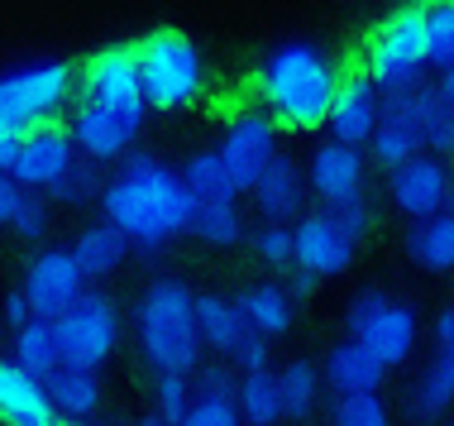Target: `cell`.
I'll return each mask as SVG.
<instances>
[{"label": "cell", "instance_id": "obj_1", "mask_svg": "<svg viewBox=\"0 0 454 426\" xmlns=\"http://www.w3.org/2000/svg\"><path fill=\"white\" fill-rule=\"evenodd\" d=\"M101 211L139 254H163L177 235L192 230L196 201L177 168L134 149L129 158H120L115 178H106Z\"/></svg>", "mask_w": 454, "mask_h": 426}, {"label": "cell", "instance_id": "obj_2", "mask_svg": "<svg viewBox=\"0 0 454 426\" xmlns=\"http://www.w3.org/2000/svg\"><path fill=\"white\" fill-rule=\"evenodd\" d=\"M340 91V67L316 43H282L259 67V101L278 130H325Z\"/></svg>", "mask_w": 454, "mask_h": 426}, {"label": "cell", "instance_id": "obj_3", "mask_svg": "<svg viewBox=\"0 0 454 426\" xmlns=\"http://www.w3.org/2000/svg\"><path fill=\"white\" fill-rule=\"evenodd\" d=\"M134 345L153 374H192L206 364L196 331V292L182 278H153L134 302Z\"/></svg>", "mask_w": 454, "mask_h": 426}, {"label": "cell", "instance_id": "obj_4", "mask_svg": "<svg viewBox=\"0 0 454 426\" xmlns=\"http://www.w3.org/2000/svg\"><path fill=\"white\" fill-rule=\"evenodd\" d=\"M134 67H139V87L149 111L173 115L201 96L206 87V63L201 48H196L182 29H153L149 39L134 43Z\"/></svg>", "mask_w": 454, "mask_h": 426}, {"label": "cell", "instance_id": "obj_5", "mask_svg": "<svg viewBox=\"0 0 454 426\" xmlns=\"http://www.w3.org/2000/svg\"><path fill=\"white\" fill-rule=\"evenodd\" d=\"M426 67H431V43H426V0H407L373 29L368 39V58L364 72L378 91H402L426 82Z\"/></svg>", "mask_w": 454, "mask_h": 426}, {"label": "cell", "instance_id": "obj_6", "mask_svg": "<svg viewBox=\"0 0 454 426\" xmlns=\"http://www.w3.org/2000/svg\"><path fill=\"white\" fill-rule=\"evenodd\" d=\"M77 96V67L53 58V63H29L0 77V130H34L58 120V111Z\"/></svg>", "mask_w": 454, "mask_h": 426}, {"label": "cell", "instance_id": "obj_7", "mask_svg": "<svg viewBox=\"0 0 454 426\" xmlns=\"http://www.w3.org/2000/svg\"><path fill=\"white\" fill-rule=\"evenodd\" d=\"M58 331V350H63V364L72 369H91L101 374L110 359H115L120 340H125V316H120L115 297L110 292H87L77 307H67L53 321Z\"/></svg>", "mask_w": 454, "mask_h": 426}, {"label": "cell", "instance_id": "obj_8", "mask_svg": "<svg viewBox=\"0 0 454 426\" xmlns=\"http://www.w3.org/2000/svg\"><path fill=\"white\" fill-rule=\"evenodd\" d=\"M20 292L29 297V312L39 316V321H58L67 307H77V302L87 297L91 283H87V273H82V264L72 259L67 245H39L34 259L24 264Z\"/></svg>", "mask_w": 454, "mask_h": 426}, {"label": "cell", "instance_id": "obj_9", "mask_svg": "<svg viewBox=\"0 0 454 426\" xmlns=\"http://www.w3.org/2000/svg\"><path fill=\"white\" fill-rule=\"evenodd\" d=\"M77 96L101 101V106H110V111L149 120V101H144L139 67H134V48H125V43L96 48L87 63L77 67Z\"/></svg>", "mask_w": 454, "mask_h": 426}, {"label": "cell", "instance_id": "obj_10", "mask_svg": "<svg viewBox=\"0 0 454 426\" xmlns=\"http://www.w3.org/2000/svg\"><path fill=\"white\" fill-rule=\"evenodd\" d=\"M67 130H72V144H77L82 158H91V163H120V158L134 154V139L144 135V120L110 111V106L87 101V96H72Z\"/></svg>", "mask_w": 454, "mask_h": 426}, {"label": "cell", "instance_id": "obj_11", "mask_svg": "<svg viewBox=\"0 0 454 426\" xmlns=\"http://www.w3.org/2000/svg\"><path fill=\"white\" fill-rule=\"evenodd\" d=\"M383 120H397L407 125L416 139H421L426 154L435 158H454V111L445 106L435 82H416V87H402V91H387L383 96Z\"/></svg>", "mask_w": 454, "mask_h": 426}, {"label": "cell", "instance_id": "obj_12", "mask_svg": "<svg viewBox=\"0 0 454 426\" xmlns=\"http://www.w3.org/2000/svg\"><path fill=\"white\" fill-rule=\"evenodd\" d=\"M215 154L225 158L230 178H235L239 197L244 192H254V182H259L268 173V163L282 154L278 149V125L268 111H239L235 120L225 125V135H220Z\"/></svg>", "mask_w": 454, "mask_h": 426}, {"label": "cell", "instance_id": "obj_13", "mask_svg": "<svg viewBox=\"0 0 454 426\" xmlns=\"http://www.w3.org/2000/svg\"><path fill=\"white\" fill-rule=\"evenodd\" d=\"M450 192H454V173H450L445 158H435V154H416L411 163H402L397 173H387V201L397 206L411 225L450 211Z\"/></svg>", "mask_w": 454, "mask_h": 426}, {"label": "cell", "instance_id": "obj_14", "mask_svg": "<svg viewBox=\"0 0 454 426\" xmlns=\"http://www.w3.org/2000/svg\"><path fill=\"white\" fill-rule=\"evenodd\" d=\"M77 158L82 154H77V144H72V130L58 125V120H48V125H34L29 135L20 139L10 178H15L24 192H53Z\"/></svg>", "mask_w": 454, "mask_h": 426}, {"label": "cell", "instance_id": "obj_15", "mask_svg": "<svg viewBox=\"0 0 454 426\" xmlns=\"http://www.w3.org/2000/svg\"><path fill=\"white\" fill-rule=\"evenodd\" d=\"M354 340L373 355L383 369H407V364L416 359V345H421V316H416L411 302H397L387 297L383 307H378L368 321L354 331Z\"/></svg>", "mask_w": 454, "mask_h": 426}, {"label": "cell", "instance_id": "obj_16", "mask_svg": "<svg viewBox=\"0 0 454 426\" xmlns=\"http://www.w3.org/2000/svg\"><path fill=\"white\" fill-rule=\"evenodd\" d=\"M364 182H368V154L349 149V144H316L311 158H306V187L321 206H340L364 197Z\"/></svg>", "mask_w": 454, "mask_h": 426}, {"label": "cell", "instance_id": "obj_17", "mask_svg": "<svg viewBox=\"0 0 454 426\" xmlns=\"http://www.w3.org/2000/svg\"><path fill=\"white\" fill-rule=\"evenodd\" d=\"M292 245H297V264L292 269H306L316 273L325 283V278H340L354 269V254H359V245L340 230L335 221H330L325 211H306L297 225H292Z\"/></svg>", "mask_w": 454, "mask_h": 426}, {"label": "cell", "instance_id": "obj_18", "mask_svg": "<svg viewBox=\"0 0 454 426\" xmlns=\"http://www.w3.org/2000/svg\"><path fill=\"white\" fill-rule=\"evenodd\" d=\"M378 120H383V91L368 82V72H349L340 77V91H335V106H330V139L335 144H349V149H368Z\"/></svg>", "mask_w": 454, "mask_h": 426}, {"label": "cell", "instance_id": "obj_19", "mask_svg": "<svg viewBox=\"0 0 454 426\" xmlns=\"http://www.w3.org/2000/svg\"><path fill=\"white\" fill-rule=\"evenodd\" d=\"M249 197H254V211L263 216V225H297L306 216V197H311L306 168L292 154H278L273 163H268V173L254 182Z\"/></svg>", "mask_w": 454, "mask_h": 426}, {"label": "cell", "instance_id": "obj_20", "mask_svg": "<svg viewBox=\"0 0 454 426\" xmlns=\"http://www.w3.org/2000/svg\"><path fill=\"white\" fill-rule=\"evenodd\" d=\"M321 379H325V393L330 398H349V393H383L387 383V369L378 364L368 350L359 345L354 335L335 340L321 359Z\"/></svg>", "mask_w": 454, "mask_h": 426}, {"label": "cell", "instance_id": "obj_21", "mask_svg": "<svg viewBox=\"0 0 454 426\" xmlns=\"http://www.w3.org/2000/svg\"><path fill=\"white\" fill-rule=\"evenodd\" d=\"M53 422L58 417L43 379H34L10 355H0V426H53Z\"/></svg>", "mask_w": 454, "mask_h": 426}, {"label": "cell", "instance_id": "obj_22", "mask_svg": "<svg viewBox=\"0 0 454 426\" xmlns=\"http://www.w3.org/2000/svg\"><path fill=\"white\" fill-rule=\"evenodd\" d=\"M196 331H201L206 355H215V359H235L239 345L254 335L239 302L225 297V292H196Z\"/></svg>", "mask_w": 454, "mask_h": 426}, {"label": "cell", "instance_id": "obj_23", "mask_svg": "<svg viewBox=\"0 0 454 426\" xmlns=\"http://www.w3.org/2000/svg\"><path fill=\"white\" fill-rule=\"evenodd\" d=\"M454 407V350H431L407 388V417L411 422H445Z\"/></svg>", "mask_w": 454, "mask_h": 426}, {"label": "cell", "instance_id": "obj_24", "mask_svg": "<svg viewBox=\"0 0 454 426\" xmlns=\"http://www.w3.org/2000/svg\"><path fill=\"white\" fill-rule=\"evenodd\" d=\"M43 388H48V403H53V417L58 422H91L96 412H101V403H106L101 374L72 369V364H63V369L48 374Z\"/></svg>", "mask_w": 454, "mask_h": 426}, {"label": "cell", "instance_id": "obj_25", "mask_svg": "<svg viewBox=\"0 0 454 426\" xmlns=\"http://www.w3.org/2000/svg\"><path fill=\"white\" fill-rule=\"evenodd\" d=\"M72 259L82 264V273H87V283H101V278L110 273H120L125 269V259H129V240L120 235L110 221H91V225H82L77 230V240H72Z\"/></svg>", "mask_w": 454, "mask_h": 426}, {"label": "cell", "instance_id": "obj_26", "mask_svg": "<svg viewBox=\"0 0 454 426\" xmlns=\"http://www.w3.org/2000/svg\"><path fill=\"white\" fill-rule=\"evenodd\" d=\"M244 321H249L254 335L263 340H278L292 331V321H297V302H292V292L282 283H249L244 292H235Z\"/></svg>", "mask_w": 454, "mask_h": 426}, {"label": "cell", "instance_id": "obj_27", "mask_svg": "<svg viewBox=\"0 0 454 426\" xmlns=\"http://www.w3.org/2000/svg\"><path fill=\"white\" fill-rule=\"evenodd\" d=\"M402 245H407V259L421 273H454V211L416 221Z\"/></svg>", "mask_w": 454, "mask_h": 426}, {"label": "cell", "instance_id": "obj_28", "mask_svg": "<svg viewBox=\"0 0 454 426\" xmlns=\"http://www.w3.org/2000/svg\"><path fill=\"white\" fill-rule=\"evenodd\" d=\"M278 388H282V417H287V422L316 417V407L325 403L321 364H311V359H287V364H278Z\"/></svg>", "mask_w": 454, "mask_h": 426}, {"label": "cell", "instance_id": "obj_29", "mask_svg": "<svg viewBox=\"0 0 454 426\" xmlns=\"http://www.w3.org/2000/svg\"><path fill=\"white\" fill-rule=\"evenodd\" d=\"M192 240H201L206 249H235L244 240V211H239V197L230 201H196L192 211Z\"/></svg>", "mask_w": 454, "mask_h": 426}, {"label": "cell", "instance_id": "obj_30", "mask_svg": "<svg viewBox=\"0 0 454 426\" xmlns=\"http://www.w3.org/2000/svg\"><path fill=\"white\" fill-rule=\"evenodd\" d=\"M10 359H15L20 369H29L34 379H48L53 369H63V350H58L53 321H39V316H34L29 326H20L15 345H10Z\"/></svg>", "mask_w": 454, "mask_h": 426}, {"label": "cell", "instance_id": "obj_31", "mask_svg": "<svg viewBox=\"0 0 454 426\" xmlns=\"http://www.w3.org/2000/svg\"><path fill=\"white\" fill-rule=\"evenodd\" d=\"M177 173H182V182H187L192 201H230V197H239L235 178H230L225 158H220L215 149H196Z\"/></svg>", "mask_w": 454, "mask_h": 426}, {"label": "cell", "instance_id": "obj_32", "mask_svg": "<svg viewBox=\"0 0 454 426\" xmlns=\"http://www.w3.org/2000/svg\"><path fill=\"white\" fill-rule=\"evenodd\" d=\"M235 407H239L244 426H278V422H282V388H278V369L239 374Z\"/></svg>", "mask_w": 454, "mask_h": 426}, {"label": "cell", "instance_id": "obj_33", "mask_svg": "<svg viewBox=\"0 0 454 426\" xmlns=\"http://www.w3.org/2000/svg\"><path fill=\"white\" fill-rule=\"evenodd\" d=\"M364 154L373 158L383 173H397L402 163H411V158L426 154V149H421V139H416L407 125H397V120H378V130H373V139H368Z\"/></svg>", "mask_w": 454, "mask_h": 426}, {"label": "cell", "instance_id": "obj_34", "mask_svg": "<svg viewBox=\"0 0 454 426\" xmlns=\"http://www.w3.org/2000/svg\"><path fill=\"white\" fill-rule=\"evenodd\" d=\"M325 426H392V407L383 393H349V398H330Z\"/></svg>", "mask_w": 454, "mask_h": 426}, {"label": "cell", "instance_id": "obj_35", "mask_svg": "<svg viewBox=\"0 0 454 426\" xmlns=\"http://www.w3.org/2000/svg\"><path fill=\"white\" fill-rule=\"evenodd\" d=\"M106 192V178H101V163L91 158H77V163L63 173V182L53 187V201L58 206H87V201H101Z\"/></svg>", "mask_w": 454, "mask_h": 426}, {"label": "cell", "instance_id": "obj_36", "mask_svg": "<svg viewBox=\"0 0 454 426\" xmlns=\"http://www.w3.org/2000/svg\"><path fill=\"white\" fill-rule=\"evenodd\" d=\"M426 43H431V67L445 72L454 63V0H426Z\"/></svg>", "mask_w": 454, "mask_h": 426}, {"label": "cell", "instance_id": "obj_37", "mask_svg": "<svg viewBox=\"0 0 454 426\" xmlns=\"http://www.w3.org/2000/svg\"><path fill=\"white\" fill-rule=\"evenodd\" d=\"M192 393L211 398V403H235L239 393V369L230 359H206L201 369L192 374Z\"/></svg>", "mask_w": 454, "mask_h": 426}, {"label": "cell", "instance_id": "obj_38", "mask_svg": "<svg viewBox=\"0 0 454 426\" xmlns=\"http://www.w3.org/2000/svg\"><path fill=\"white\" fill-rule=\"evenodd\" d=\"M10 230H15V240H24V245H43L48 230H53V206H48L43 192H24V201H20Z\"/></svg>", "mask_w": 454, "mask_h": 426}, {"label": "cell", "instance_id": "obj_39", "mask_svg": "<svg viewBox=\"0 0 454 426\" xmlns=\"http://www.w3.org/2000/svg\"><path fill=\"white\" fill-rule=\"evenodd\" d=\"M192 403H196V393H192L187 374H153V412L158 417H168L177 426L182 417H187Z\"/></svg>", "mask_w": 454, "mask_h": 426}, {"label": "cell", "instance_id": "obj_40", "mask_svg": "<svg viewBox=\"0 0 454 426\" xmlns=\"http://www.w3.org/2000/svg\"><path fill=\"white\" fill-rule=\"evenodd\" d=\"M254 254L268 264V269L287 273L297 264V245H292V225H259L254 230Z\"/></svg>", "mask_w": 454, "mask_h": 426}, {"label": "cell", "instance_id": "obj_41", "mask_svg": "<svg viewBox=\"0 0 454 426\" xmlns=\"http://www.w3.org/2000/svg\"><path fill=\"white\" fill-rule=\"evenodd\" d=\"M321 211L345 230L354 245H364V240L373 235V206H368V197H354V201H340V206H321Z\"/></svg>", "mask_w": 454, "mask_h": 426}, {"label": "cell", "instance_id": "obj_42", "mask_svg": "<svg viewBox=\"0 0 454 426\" xmlns=\"http://www.w3.org/2000/svg\"><path fill=\"white\" fill-rule=\"evenodd\" d=\"M177 426H244V417H239L235 403H211V398H196V403L187 407V417H182Z\"/></svg>", "mask_w": 454, "mask_h": 426}, {"label": "cell", "instance_id": "obj_43", "mask_svg": "<svg viewBox=\"0 0 454 426\" xmlns=\"http://www.w3.org/2000/svg\"><path fill=\"white\" fill-rule=\"evenodd\" d=\"M383 302H387V292H383V288H359V292H354L349 307H345V335L359 331V326H364L378 307H383Z\"/></svg>", "mask_w": 454, "mask_h": 426}, {"label": "cell", "instance_id": "obj_44", "mask_svg": "<svg viewBox=\"0 0 454 426\" xmlns=\"http://www.w3.org/2000/svg\"><path fill=\"white\" fill-rule=\"evenodd\" d=\"M239 374H263V369H273V340H263V335H249L239 345V355L230 359Z\"/></svg>", "mask_w": 454, "mask_h": 426}, {"label": "cell", "instance_id": "obj_45", "mask_svg": "<svg viewBox=\"0 0 454 426\" xmlns=\"http://www.w3.org/2000/svg\"><path fill=\"white\" fill-rule=\"evenodd\" d=\"M0 307H5V312H0V316H5L10 335H15L20 326H29V321H34V312H29V297H24L20 288H10V292H5V302H0Z\"/></svg>", "mask_w": 454, "mask_h": 426}, {"label": "cell", "instance_id": "obj_46", "mask_svg": "<svg viewBox=\"0 0 454 426\" xmlns=\"http://www.w3.org/2000/svg\"><path fill=\"white\" fill-rule=\"evenodd\" d=\"M20 201H24V187L10 173H0V230H10V221H15V211H20Z\"/></svg>", "mask_w": 454, "mask_h": 426}, {"label": "cell", "instance_id": "obj_47", "mask_svg": "<svg viewBox=\"0 0 454 426\" xmlns=\"http://www.w3.org/2000/svg\"><path fill=\"white\" fill-rule=\"evenodd\" d=\"M431 335H435V350H454V302H450V307H440V312H435V321H431Z\"/></svg>", "mask_w": 454, "mask_h": 426}, {"label": "cell", "instance_id": "obj_48", "mask_svg": "<svg viewBox=\"0 0 454 426\" xmlns=\"http://www.w3.org/2000/svg\"><path fill=\"white\" fill-rule=\"evenodd\" d=\"M282 288L292 292V302H306L316 288H321V278H316V273H306V269H287V283H282Z\"/></svg>", "mask_w": 454, "mask_h": 426}, {"label": "cell", "instance_id": "obj_49", "mask_svg": "<svg viewBox=\"0 0 454 426\" xmlns=\"http://www.w3.org/2000/svg\"><path fill=\"white\" fill-rule=\"evenodd\" d=\"M435 87H440V96H445V106L454 111V63H450L445 72H440V82H435Z\"/></svg>", "mask_w": 454, "mask_h": 426}, {"label": "cell", "instance_id": "obj_50", "mask_svg": "<svg viewBox=\"0 0 454 426\" xmlns=\"http://www.w3.org/2000/svg\"><path fill=\"white\" fill-rule=\"evenodd\" d=\"M134 426H173V422H168V417H158V412H149V417H139Z\"/></svg>", "mask_w": 454, "mask_h": 426}, {"label": "cell", "instance_id": "obj_51", "mask_svg": "<svg viewBox=\"0 0 454 426\" xmlns=\"http://www.w3.org/2000/svg\"><path fill=\"white\" fill-rule=\"evenodd\" d=\"M53 426H87V422H53Z\"/></svg>", "mask_w": 454, "mask_h": 426}, {"label": "cell", "instance_id": "obj_52", "mask_svg": "<svg viewBox=\"0 0 454 426\" xmlns=\"http://www.w3.org/2000/svg\"><path fill=\"white\" fill-rule=\"evenodd\" d=\"M101 426H125V422H101Z\"/></svg>", "mask_w": 454, "mask_h": 426}, {"label": "cell", "instance_id": "obj_53", "mask_svg": "<svg viewBox=\"0 0 454 426\" xmlns=\"http://www.w3.org/2000/svg\"><path fill=\"white\" fill-rule=\"evenodd\" d=\"M445 426H454V422H445Z\"/></svg>", "mask_w": 454, "mask_h": 426}]
</instances>
